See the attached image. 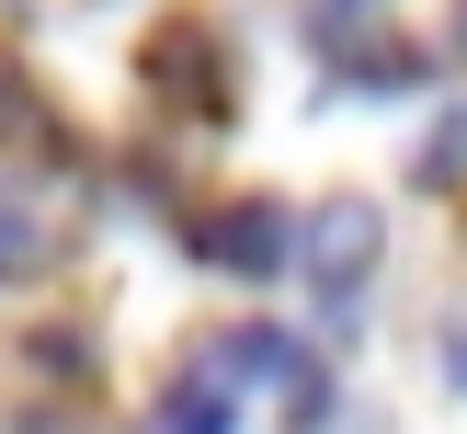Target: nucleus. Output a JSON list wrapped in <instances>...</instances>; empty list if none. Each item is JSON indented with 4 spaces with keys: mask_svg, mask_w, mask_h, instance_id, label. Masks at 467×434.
<instances>
[{
    "mask_svg": "<svg viewBox=\"0 0 467 434\" xmlns=\"http://www.w3.org/2000/svg\"><path fill=\"white\" fill-rule=\"evenodd\" d=\"M365 263H377V206H319V217H308V274H319V297H354Z\"/></svg>",
    "mask_w": 467,
    "mask_h": 434,
    "instance_id": "f257e3e1",
    "label": "nucleus"
},
{
    "mask_svg": "<svg viewBox=\"0 0 467 434\" xmlns=\"http://www.w3.org/2000/svg\"><path fill=\"white\" fill-rule=\"evenodd\" d=\"M194 240L217 251L228 274H274V263H285V217H274V206H217Z\"/></svg>",
    "mask_w": 467,
    "mask_h": 434,
    "instance_id": "f03ea898",
    "label": "nucleus"
},
{
    "mask_svg": "<svg viewBox=\"0 0 467 434\" xmlns=\"http://www.w3.org/2000/svg\"><path fill=\"white\" fill-rule=\"evenodd\" d=\"M205 365H217L228 388H274V377H296V343L285 332H240L228 355H205Z\"/></svg>",
    "mask_w": 467,
    "mask_h": 434,
    "instance_id": "7ed1b4c3",
    "label": "nucleus"
},
{
    "mask_svg": "<svg viewBox=\"0 0 467 434\" xmlns=\"http://www.w3.org/2000/svg\"><path fill=\"white\" fill-rule=\"evenodd\" d=\"M149 434H228V377H217V365H205V377H182L171 411H160Z\"/></svg>",
    "mask_w": 467,
    "mask_h": 434,
    "instance_id": "20e7f679",
    "label": "nucleus"
},
{
    "mask_svg": "<svg viewBox=\"0 0 467 434\" xmlns=\"http://www.w3.org/2000/svg\"><path fill=\"white\" fill-rule=\"evenodd\" d=\"M23 251H35V240H23V217H0V263H23Z\"/></svg>",
    "mask_w": 467,
    "mask_h": 434,
    "instance_id": "39448f33",
    "label": "nucleus"
},
{
    "mask_svg": "<svg viewBox=\"0 0 467 434\" xmlns=\"http://www.w3.org/2000/svg\"><path fill=\"white\" fill-rule=\"evenodd\" d=\"M456 46H467V12H456Z\"/></svg>",
    "mask_w": 467,
    "mask_h": 434,
    "instance_id": "423d86ee",
    "label": "nucleus"
}]
</instances>
